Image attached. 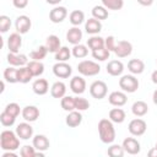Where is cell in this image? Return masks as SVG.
I'll return each instance as SVG.
<instances>
[{"label": "cell", "instance_id": "obj_3", "mask_svg": "<svg viewBox=\"0 0 157 157\" xmlns=\"http://www.w3.org/2000/svg\"><path fill=\"white\" fill-rule=\"evenodd\" d=\"M77 71L82 76H96L101 72V66L93 60H82L77 64Z\"/></svg>", "mask_w": 157, "mask_h": 157}, {"label": "cell", "instance_id": "obj_21", "mask_svg": "<svg viewBox=\"0 0 157 157\" xmlns=\"http://www.w3.org/2000/svg\"><path fill=\"white\" fill-rule=\"evenodd\" d=\"M32 91L38 96H44L49 91V83L45 78H37L32 83Z\"/></svg>", "mask_w": 157, "mask_h": 157}, {"label": "cell", "instance_id": "obj_51", "mask_svg": "<svg viewBox=\"0 0 157 157\" xmlns=\"http://www.w3.org/2000/svg\"><path fill=\"white\" fill-rule=\"evenodd\" d=\"M150 157H157V147H152L150 151H148V153H147Z\"/></svg>", "mask_w": 157, "mask_h": 157}, {"label": "cell", "instance_id": "obj_44", "mask_svg": "<svg viewBox=\"0 0 157 157\" xmlns=\"http://www.w3.org/2000/svg\"><path fill=\"white\" fill-rule=\"evenodd\" d=\"M20 155L21 157H36L37 156V150L34 148V146H29V145H25L20 148Z\"/></svg>", "mask_w": 157, "mask_h": 157}, {"label": "cell", "instance_id": "obj_56", "mask_svg": "<svg viewBox=\"0 0 157 157\" xmlns=\"http://www.w3.org/2000/svg\"><path fill=\"white\" fill-rule=\"evenodd\" d=\"M156 64H157V59H156Z\"/></svg>", "mask_w": 157, "mask_h": 157}, {"label": "cell", "instance_id": "obj_45", "mask_svg": "<svg viewBox=\"0 0 157 157\" xmlns=\"http://www.w3.org/2000/svg\"><path fill=\"white\" fill-rule=\"evenodd\" d=\"M4 110H5V112H7L9 114L13 115L15 118H17V117L20 115V113H22V110H21L20 105H18L17 103H15V102H11V103L6 104V107H5V109H4Z\"/></svg>", "mask_w": 157, "mask_h": 157}, {"label": "cell", "instance_id": "obj_9", "mask_svg": "<svg viewBox=\"0 0 157 157\" xmlns=\"http://www.w3.org/2000/svg\"><path fill=\"white\" fill-rule=\"evenodd\" d=\"M114 53L118 58L123 59V58H128L131 53H132V44L128 40H118Z\"/></svg>", "mask_w": 157, "mask_h": 157}, {"label": "cell", "instance_id": "obj_29", "mask_svg": "<svg viewBox=\"0 0 157 157\" xmlns=\"http://www.w3.org/2000/svg\"><path fill=\"white\" fill-rule=\"evenodd\" d=\"M108 117H109V119H110L113 123H115V124H121V123L125 120L126 114H125V112H124L121 108L117 107V108H113V109L109 110Z\"/></svg>", "mask_w": 157, "mask_h": 157}, {"label": "cell", "instance_id": "obj_1", "mask_svg": "<svg viewBox=\"0 0 157 157\" xmlns=\"http://www.w3.org/2000/svg\"><path fill=\"white\" fill-rule=\"evenodd\" d=\"M98 135L99 139L103 144H113L115 140V129L113 125V121L108 118V119H101L98 121Z\"/></svg>", "mask_w": 157, "mask_h": 157}, {"label": "cell", "instance_id": "obj_11", "mask_svg": "<svg viewBox=\"0 0 157 157\" xmlns=\"http://www.w3.org/2000/svg\"><path fill=\"white\" fill-rule=\"evenodd\" d=\"M124 151L129 155H137L141 151V145L135 137H126L121 144Z\"/></svg>", "mask_w": 157, "mask_h": 157}, {"label": "cell", "instance_id": "obj_15", "mask_svg": "<svg viewBox=\"0 0 157 157\" xmlns=\"http://www.w3.org/2000/svg\"><path fill=\"white\" fill-rule=\"evenodd\" d=\"M22 47V37L18 32L11 33L7 38V48L10 53H20V49Z\"/></svg>", "mask_w": 157, "mask_h": 157}, {"label": "cell", "instance_id": "obj_16", "mask_svg": "<svg viewBox=\"0 0 157 157\" xmlns=\"http://www.w3.org/2000/svg\"><path fill=\"white\" fill-rule=\"evenodd\" d=\"M32 145L34 146V148L37 151H43L44 152L50 147V141L45 135L38 134V135H34L32 137Z\"/></svg>", "mask_w": 157, "mask_h": 157}, {"label": "cell", "instance_id": "obj_7", "mask_svg": "<svg viewBox=\"0 0 157 157\" xmlns=\"http://www.w3.org/2000/svg\"><path fill=\"white\" fill-rule=\"evenodd\" d=\"M53 74L59 78H69L72 74V67L66 61H56L53 65Z\"/></svg>", "mask_w": 157, "mask_h": 157}, {"label": "cell", "instance_id": "obj_12", "mask_svg": "<svg viewBox=\"0 0 157 157\" xmlns=\"http://www.w3.org/2000/svg\"><path fill=\"white\" fill-rule=\"evenodd\" d=\"M67 16V10L65 6H54L49 12V20L53 23H60L63 22Z\"/></svg>", "mask_w": 157, "mask_h": 157}, {"label": "cell", "instance_id": "obj_14", "mask_svg": "<svg viewBox=\"0 0 157 157\" xmlns=\"http://www.w3.org/2000/svg\"><path fill=\"white\" fill-rule=\"evenodd\" d=\"M16 134L21 140H29L33 137V128L28 121L20 123L16 126Z\"/></svg>", "mask_w": 157, "mask_h": 157}, {"label": "cell", "instance_id": "obj_30", "mask_svg": "<svg viewBox=\"0 0 157 157\" xmlns=\"http://www.w3.org/2000/svg\"><path fill=\"white\" fill-rule=\"evenodd\" d=\"M17 77H18V82L20 83H28L33 78V75L29 71V69L27 67V65H26V66L17 67Z\"/></svg>", "mask_w": 157, "mask_h": 157}, {"label": "cell", "instance_id": "obj_50", "mask_svg": "<svg viewBox=\"0 0 157 157\" xmlns=\"http://www.w3.org/2000/svg\"><path fill=\"white\" fill-rule=\"evenodd\" d=\"M1 157H17V155L13 151H4Z\"/></svg>", "mask_w": 157, "mask_h": 157}, {"label": "cell", "instance_id": "obj_55", "mask_svg": "<svg viewBox=\"0 0 157 157\" xmlns=\"http://www.w3.org/2000/svg\"><path fill=\"white\" fill-rule=\"evenodd\" d=\"M155 147H157V141H156V146H155Z\"/></svg>", "mask_w": 157, "mask_h": 157}, {"label": "cell", "instance_id": "obj_27", "mask_svg": "<svg viewBox=\"0 0 157 157\" xmlns=\"http://www.w3.org/2000/svg\"><path fill=\"white\" fill-rule=\"evenodd\" d=\"M131 112H132V114L135 117L141 118V117H144V115H146L148 113V105L144 101H136L131 105Z\"/></svg>", "mask_w": 157, "mask_h": 157}, {"label": "cell", "instance_id": "obj_2", "mask_svg": "<svg viewBox=\"0 0 157 157\" xmlns=\"http://www.w3.org/2000/svg\"><path fill=\"white\" fill-rule=\"evenodd\" d=\"M20 140L16 131L4 130L0 134V147L2 151H16L20 148Z\"/></svg>", "mask_w": 157, "mask_h": 157}, {"label": "cell", "instance_id": "obj_47", "mask_svg": "<svg viewBox=\"0 0 157 157\" xmlns=\"http://www.w3.org/2000/svg\"><path fill=\"white\" fill-rule=\"evenodd\" d=\"M115 45H117V40H115V37L114 36H108L107 38H104V47L109 52H114Z\"/></svg>", "mask_w": 157, "mask_h": 157}, {"label": "cell", "instance_id": "obj_34", "mask_svg": "<svg viewBox=\"0 0 157 157\" xmlns=\"http://www.w3.org/2000/svg\"><path fill=\"white\" fill-rule=\"evenodd\" d=\"M108 16H109L108 9H105L103 5H96V6H93V9H92V17L102 21V20H107Z\"/></svg>", "mask_w": 157, "mask_h": 157}, {"label": "cell", "instance_id": "obj_25", "mask_svg": "<svg viewBox=\"0 0 157 157\" xmlns=\"http://www.w3.org/2000/svg\"><path fill=\"white\" fill-rule=\"evenodd\" d=\"M50 94L53 98H63L66 94V85L63 81H56L50 87Z\"/></svg>", "mask_w": 157, "mask_h": 157}, {"label": "cell", "instance_id": "obj_28", "mask_svg": "<svg viewBox=\"0 0 157 157\" xmlns=\"http://www.w3.org/2000/svg\"><path fill=\"white\" fill-rule=\"evenodd\" d=\"M27 67L32 72L33 77H39L44 72V64L42 61H39V60H31V61H28Z\"/></svg>", "mask_w": 157, "mask_h": 157}, {"label": "cell", "instance_id": "obj_20", "mask_svg": "<svg viewBox=\"0 0 157 157\" xmlns=\"http://www.w3.org/2000/svg\"><path fill=\"white\" fill-rule=\"evenodd\" d=\"M105 70H107V74H109L110 76L117 77V76H120L123 74L124 64L120 60H110V61H108Z\"/></svg>", "mask_w": 157, "mask_h": 157}, {"label": "cell", "instance_id": "obj_52", "mask_svg": "<svg viewBox=\"0 0 157 157\" xmlns=\"http://www.w3.org/2000/svg\"><path fill=\"white\" fill-rule=\"evenodd\" d=\"M151 80H152V82H153L155 85H157V69L151 74Z\"/></svg>", "mask_w": 157, "mask_h": 157}, {"label": "cell", "instance_id": "obj_43", "mask_svg": "<svg viewBox=\"0 0 157 157\" xmlns=\"http://www.w3.org/2000/svg\"><path fill=\"white\" fill-rule=\"evenodd\" d=\"M90 108V102L83 98V97H75V109L76 110H80V112H83V110H87Z\"/></svg>", "mask_w": 157, "mask_h": 157}, {"label": "cell", "instance_id": "obj_48", "mask_svg": "<svg viewBox=\"0 0 157 157\" xmlns=\"http://www.w3.org/2000/svg\"><path fill=\"white\" fill-rule=\"evenodd\" d=\"M12 4L16 9H25L28 5V0H12Z\"/></svg>", "mask_w": 157, "mask_h": 157}, {"label": "cell", "instance_id": "obj_17", "mask_svg": "<svg viewBox=\"0 0 157 157\" xmlns=\"http://www.w3.org/2000/svg\"><path fill=\"white\" fill-rule=\"evenodd\" d=\"M70 90L75 94H82L86 91V81L82 76H74L70 80Z\"/></svg>", "mask_w": 157, "mask_h": 157}, {"label": "cell", "instance_id": "obj_4", "mask_svg": "<svg viewBox=\"0 0 157 157\" xmlns=\"http://www.w3.org/2000/svg\"><path fill=\"white\" fill-rule=\"evenodd\" d=\"M139 80L136 78L135 75H123L119 78V87L121 88V91L126 92V93H134L137 91L139 88Z\"/></svg>", "mask_w": 157, "mask_h": 157}, {"label": "cell", "instance_id": "obj_46", "mask_svg": "<svg viewBox=\"0 0 157 157\" xmlns=\"http://www.w3.org/2000/svg\"><path fill=\"white\" fill-rule=\"evenodd\" d=\"M11 27V20L9 16L6 15H1L0 16V32L1 33H6Z\"/></svg>", "mask_w": 157, "mask_h": 157}, {"label": "cell", "instance_id": "obj_24", "mask_svg": "<svg viewBox=\"0 0 157 157\" xmlns=\"http://www.w3.org/2000/svg\"><path fill=\"white\" fill-rule=\"evenodd\" d=\"M44 45L47 47V49H48L49 53H54V54H55V53L61 48V42H60V39H59L58 36L50 34V36L47 37Z\"/></svg>", "mask_w": 157, "mask_h": 157}, {"label": "cell", "instance_id": "obj_40", "mask_svg": "<svg viewBox=\"0 0 157 157\" xmlns=\"http://www.w3.org/2000/svg\"><path fill=\"white\" fill-rule=\"evenodd\" d=\"M102 5L108 9V10H113V11H118L121 10L124 6V0H102Z\"/></svg>", "mask_w": 157, "mask_h": 157}, {"label": "cell", "instance_id": "obj_8", "mask_svg": "<svg viewBox=\"0 0 157 157\" xmlns=\"http://www.w3.org/2000/svg\"><path fill=\"white\" fill-rule=\"evenodd\" d=\"M32 27V21L27 15H20L15 21V28L16 32L20 34H26Z\"/></svg>", "mask_w": 157, "mask_h": 157}, {"label": "cell", "instance_id": "obj_54", "mask_svg": "<svg viewBox=\"0 0 157 157\" xmlns=\"http://www.w3.org/2000/svg\"><path fill=\"white\" fill-rule=\"evenodd\" d=\"M152 101H153V103L157 105V88L153 91V94H152Z\"/></svg>", "mask_w": 157, "mask_h": 157}, {"label": "cell", "instance_id": "obj_36", "mask_svg": "<svg viewBox=\"0 0 157 157\" xmlns=\"http://www.w3.org/2000/svg\"><path fill=\"white\" fill-rule=\"evenodd\" d=\"M48 53L49 52H48V49H47L45 45H39L38 48H36L34 50H32L29 53V58L32 60H39V61H42V59H44Z\"/></svg>", "mask_w": 157, "mask_h": 157}, {"label": "cell", "instance_id": "obj_37", "mask_svg": "<svg viewBox=\"0 0 157 157\" xmlns=\"http://www.w3.org/2000/svg\"><path fill=\"white\" fill-rule=\"evenodd\" d=\"M72 53L71 49H69L67 47H61L55 54H54V59L56 61H67L71 58Z\"/></svg>", "mask_w": 157, "mask_h": 157}, {"label": "cell", "instance_id": "obj_39", "mask_svg": "<svg viewBox=\"0 0 157 157\" xmlns=\"http://www.w3.org/2000/svg\"><path fill=\"white\" fill-rule=\"evenodd\" d=\"M60 105L65 112L75 110V97L71 96H64L60 99Z\"/></svg>", "mask_w": 157, "mask_h": 157}, {"label": "cell", "instance_id": "obj_32", "mask_svg": "<svg viewBox=\"0 0 157 157\" xmlns=\"http://www.w3.org/2000/svg\"><path fill=\"white\" fill-rule=\"evenodd\" d=\"M4 81L9 83H17L18 77H17V67L15 66H9L4 70Z\"/></svg>", "mask_w": 157, "mask_h": 157}, {"label": "cell", "instance_id": "obj_10", "mask_svg": "<svg viewBox=\"0 0 157 157\" xmlns=\"http://www.w3.org/2000/svg\"><path fill=\"white\" fill-rule=\"evenodd\" d=\"M7 63L10 64V66H15V67H21V66H26L28 64V58L26 54H21V53H10L7 54Z\"/></svg>", "mask_w": 157, "mask_h": 157}, {"label": "cell", "instance_id": "obj_31", "mask_svg": "<svg viewBox=\"0 0 157 157\" xmlns=\"http://www.w3.org/2000/svg\"><path fill=\"white\" fill-rule=\"evenodd\" d=\"M71 53H72V56L76 58V59H83L88 55V47L85 45V44H75L71 49Z\"/></svg>", "mask_w": 157, "mask_h": 157}, {"label": "cell", "instance_id": "obj_49", "mask_svg": "<svg viewBox=\"0 0 157 157\" xmlns=\"http://www.w3.org/2000/svg\"><path fill=\"white\" fill-rule=\"evenodd\" d=\"M137 2L142 6H151L153 4V0H137Z\"/></svg>", "mask_w": 157, "mask_h": 157}, {"label": "cell", "instance_id": "obj_23", "mask_svg": "<svg viewBox=\"0 0 157 157\" xmlns=\"http://www.w3.org/2000/svg\"><path fill=\"white\" fill-rule=\"evenodd\" d=\"M65 123L69 128H76L82 123V114L80 110H71L69 112V114L66 115Z\"/></svg>", "mask_w": 157, "mask_h": 157}, {"label": "cell", "instance_id": "obj_42", "mask_svg": "<svg viewBox=\"0 0 157 157\" xmlns=\"http://www.w3.org/2000/svg\"><path fill=\"white\" fill-rule=\"evenodd\" d=\"M107 153L110 157H123L125 151H124L123 146H120V145H110L107 150Z\"/></svg>", "mask_w": 157, "mask_h": 157}, {"label": "cell", "instance_id": "obj_41", "mask_svg": "<svg viewBox=\"0 0 157 157\" xmlns=\"http://www.w3.org/2000/svg\"><path fill=\"white\" fill-rule=\"evenodd\" d=\"M15 121H16V118H15L13 115L9 114V113L5 112V110L1 112V114H0V123H1L2 126L10 128V126H12V125L15 124Z\"/></svg>", "mask_w": 157, "mask_h": 157}, {"label": "cell", "instance_id": "obj_53", "mask_svg": "<svg viewBox=\"0 0 157 157\" xmlns=\"http://www.w3.org/2000/svg\"><path fill=\"white\" fill-rule=\"evenodd\" d=\"M48 4H50V5H54V6H56V5H59L60 4V1L61 0H45Z\"/></svg>", "mask_w": 157, "mask_h": 157}, {"label": "cell", "instance_id": "obj_33", "mask_svg": "<svg viewBox=\"0 0 157 157\" xmlns=\"http://www.w3.org/2000/svg\"><path fill=\"white\" fill-rule=\"evenodd\" d=\"M69 21L72 26H80L85 21V12L81 10H74L69 15Z\"/></svg>", "mask_w": 157, "mask_h": 157}, {"label": "cell", "instance_id": "obj_26", "mask_svg": "<svg viewBox=\"0 0 157 157\" xmlns=\"http://www.w3.org/2000/svg\"><path fill=\"white\" fill-rule=\"evenodd\" d=\"M128 70L132 75H140L145 71V63L141 59H131L128 63Z\"/></svg>", "mask_w": 157, "mask_h": 157}, {"label": "cell", "instance_id": "obj_18", "mask_svg": "<svg viewBox=\"0 0 157 157\" xmlns=\"http://www.w3.org/2000/svg\"><path fill=\"white\" fill-rule=\"evenodd\" d=\"M22 118L26 120V121H28V123H33V121H36L38 118H39V115H40V112H39V109L36 107V105H26L23 109H22Z\"/></svg>", "mask_w": 157, "mask_h": 157}, {"label": "cell", "instance_id": "obj_22", "mask_svg": "<svg viewBox=\"0 0 157 157\" xmlns=\"http://www.w3.org/2000/svg\"><path fill=\"white\" fill-rule=\"evenodd\" d=\"M82 39V31L78 28V26H74L71 27L67 32H66V40L75 45V44H78Z\"/></svg>", "mask_w": 157, "mask_h": 157}, {"label": "cell", "instance_id": "obj_19", "mask_svg": "<svg viewBox=\"0 0 157 157\" xmlns=\"http://www.w3.org/2000/svg\"><path fill=\"white\" fill-rule=\"evenodd\" d=\"M85 31H86L87 34H91V36L98 34L102 31V22L99 20L94 18V17L88 18L85 22Z\"/></svg>", "mask_w": 157, "mask_h": 157}, {"label": "cell", "instance_id": "obj_6", "mask_svg": "<svg viewBox=\"0 0 157 157\" xmlns=\"http://www.w3.org/2000/svg\"><path fill=\"white\" fill-rule=\"evenodd\" d=\"M128 130L132 136H142L147 130V124H146V121L144 119L137 117V118L132 119L129 123Z\"/></svg>", "mask_w": 157, "mask_h": 157}, {"label": "cell", "instance_id": "obj_5", "mask_svg": "<svg viewBox=\"0 0 157 157\" xmlns=\"http://www.w3.org/2000/svg\"><path fill=\"white\" fill-rule=\"evenodd\" d=\"M108 93V86L104 81H93L90 86V94L96 99H103Z\"/></svg>", "mask_w": 157, "mask_h": 157}, {"label": "cell", "instance_id": "obj_13", "mask_svg": "<svg viewBox=\"0 0 157 157\" xmlns=\"http://www.w3.org/2000/svg\"><path fill=\"white\" fill-rule=\"evenodd\" d=\"M108 102L112 105H114V107H123V105H125L126 102H128L126 92H124V91H113L108 96Z\"/></svg>", "mask_w": 157, "mask_h": 157}, {"label": "cell", "instance_id": "obj_38", "mask_svg": "<svg viewBox=\"0 0 157 157\" xmlns=\"http://www.w3.org/2000/svg\"><path fill=\"white\" fill-rule=\"evenodd\" d=\"M109 55H110V52L105 47L96 49V50H92V56L97 61H105L107 59H109Z\"/></svg>", "mask_w": 157, "mask_h": 157}, {"label": "cell", "instance_id": "obj_35", "mask_svg": "<svg viewBox=\"0 0 157 157\" xmlns=\"http://www.w3.org/2000/svg\"><path fill=\"white\" fill-rule=\"evenodd\" d=\"M87 47L91 49V50H96V49H99V48H103L104 47V38L94 34V36H91L88 39H87Z\"/></svg>", "mask_w": 157, "mask_h": 157}]
</instances>
